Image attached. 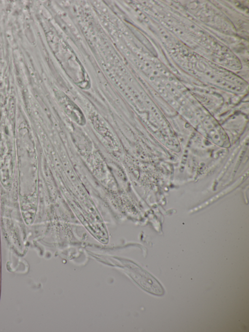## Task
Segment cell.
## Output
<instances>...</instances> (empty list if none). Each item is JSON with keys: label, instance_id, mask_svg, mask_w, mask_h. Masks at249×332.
<instances>
[{"label": "cell", "instance_id": "6da1fadb", "mask_svg": "<svg viewBox=\"0 0 249 332\" xmlns=\"http://www.w3.org/2000/svg\"><path fill=\"white\" fill-rule=\"evenodd\" d=\"M122 266L128 275L144 290L154 295H163L164 289L162 285L148 272L130 261H124Z\"/></svg>", "mask_w": 249, "mask_h": 332}]
</instances>
